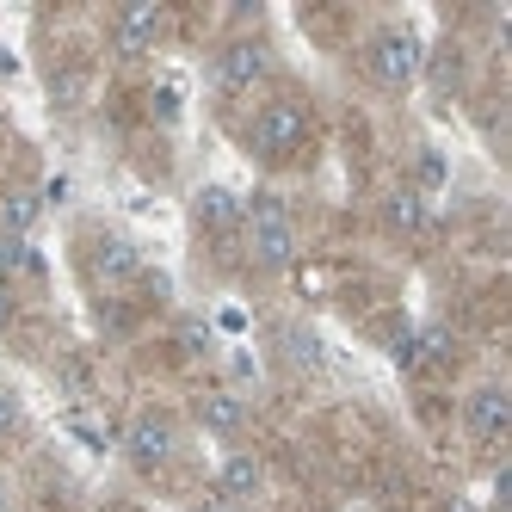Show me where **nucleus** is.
Returning <instances> with one entry per match:
<instances>
[{
  "mask_svg": "<svg viewBox=\"0 0 512 512\" xmlns=\"http://www.w3.org/2000/svg\"><path fill=\"white\" fill-rule=\"evenodd\" d=\"M247 216V247H253V260H260L266 272H284L290 260H297V229H290V216L272 192H260L253 204H241Z\"/></svg>",
  "mask_w": 512,
  "mask_h": 512,
  "instance_id": "f257e3e1",
  "label": "nucleus"
},
{
  "mask_svg": "<svg viewBox=\"0 0 512 512\" xmlns=\"http://www.w3.org/2000/svg\"><path fill=\"white\" fill-rule=\"evenodd\" d=\"M303 142H309L303 99H266V112L253 118V155H260V161H290Z\"/></svg>",
  "mask_w": 512,
  "mask_h": 512,
  "instance_id": "f03ea898",
  "label": "nucleus"
},
{
  "mask_svg": "<svg viewBox=\"0 0 512 512\" xmlns=\"http://www.w3.org/2000/svg\"><path fill=\"white\" fill-rule=\"evenodd\" d=\"M420 68H426V50H420L414 31H377V38H371V75H377L389 93L414 87Z\"/></svg>",
  "mask_w": 512,
  "mask_h": 512,
  "instance_id": "7ed1b4c3",
  "label": "nucleus"
},
{
  "mask_svg": "<svg viewBox=\"0 0 512 512\" xmlns=\"http://www.w3.org/2000/svg\"><path fill=\"white\" fill-rule=\"evenodd\" d=\"M173 420L167 414H136L130 420V432H124V457L142 469V475H155V469H167L173 463Z\"/></svg>",
  "mask_w": 512,
  "mask_h": 512,
  "instance_id": "20e7f679",
  "label": "nucleus"
},
{
  "mask_svg": "<svg viewBox=\"0 0 512 512\" xmlns=\"http://www.w3.org/2000/svg\"><path fill=\"white\" fill-rule=\"evenodd\" d=\"M266 44L260 38H235V44H223V50H216V68H210V75H216V87H223V93H247V87H260L266 81Z\"/></svg>",
  "mask_w": 512,
  "mask_h": 512,
  "instance_id": "39448f33",
  "label": "nucleus"
},
{
  "mask_svg": "<svg viewBox=\"0 0 512 512\" xmlns=\"http://www.w3.org/2000/svg\"><path fill=\"white\" fill-rule=\"evenodd\" d=\"M463 426L482 438V445H500V438L512 432V395L500 383H482V389L463 401Z\"/></svg>",
  "mask_w": 512,
  "mask_h": 512,
  "instance_id": "423d86ee",
  "label": "nucleus"
},
{
  "mask_svg": "<svg viewBox=\"0 0 512 512\" xmlns=\"http://www.w3.org/2000/svg\"><path fill=\"white\" fill-rule=\"evenodd\" d=\"M161 25H167V13L155 7V0H136V7H118V19H112V50H118V56H142V50H155Z\"/></svg>",
  "mask_w": 512,
  "mask_h": 512,
  "instance_id": "0eeeda50",
  "label": "nucleus"
},
{
  "mask_svg": "<svg viewBox=\"0 0 512 512\" xmlns=\"http://www.w3.org/2000/svg\"><path fill=\"white\" fill-rule=\"evenodd\" d=\"M266 494V469H260V457H223V469H216V500L223 506H253Z\"/></svg>",
  "mask_w": 512,
  "mask_h": 512,
  "instance_id": "6e6552de",
  "label": "nucleus"
},
{
  "mask_svg": "<svg viewBox=\"0 0 512 512\" xmlns=\"http://www.w3.org/2000/svg\"><path fill=\"white\" fill-rule=\"evenodd\" d=\"M136 272H142V260H136V247H130V241L105 235V241L93 247V278H99V284H130Z\"/></svg>",
  "mask_w": 512,
  "mask_h": 512,
  "instance_id": "1a4fd4ad",
  "label": "nucleus"
},
{
  "mask_svg": "<svg viewBox=\"0 0 512 512\" xmlns=\"http://www.w3.org/2000/svg\"><path fill=\"white\" fill-rule=\"evenodd\" d=\"M383 223H389L395 235H420V229H426V198H420L414 186L389 192V198H383Z\"/></svg>",
  "mask_w": 512,
  "mask_h": 512,
  "instance_id": "9d476101",
  "label": "nucleus"
},
{
  "mask_svg": "<svg viewBox=\"0 0 512 512\" xmlns=\"http://www.w3.org/2000/svg\"><path fill=\"white\" fill-rule=\"evenodd\" d=\"M235 223H241V198L223 192V186H204V192H198V229H216V235H223V229H235Z\"/></svg>",
  "mask_w": 512,
  "mask_h": 512,
  "instance_id": "9b49d317",
  "label": "nucleus"
},
{
  "mask_svg": "<svg viewBox=\"0 0 512 512\" xmlns=\"http://www.w3.org/2000/svg\"><path fill=\"white\" fill-rule=\"evenodd\" d=\"M198 420H204L210 432H223V438H229V432H241V426H247V408H241V395L216 389V395H204V401H198Z\"/></svg>",
  "mask_w": 512,
  "mask_h": 512,
  "instance_id": "f8f14e48",
  "label": "nucleus"
},
{
  "mask_svg": "<svg viewBox=\"0 0 512 512\" xmlns=\"http://www.w3.org/2000/svg\"><path fill=\"white\" fill-rule=\"evenodd\" d=\"M31 223H38V198H31V192H13L7 204H0V229H7V235H19L25 241V229Z\"/></svg>",
  "mask_w": 512,
  "mask_h": 512,
  "instance_id": "ddd939ff",
  "label": "nucleus"
},
{
  "mask_svg": "<svg viewBox=\"0 0 512 512\" xmlns=\"http://www.w3.org/2000/svg\"><path fill=\"white\" fill-rule=\"evenodd\" d=\"M7 272H31V278L44 272V260L31 253V241H19V235H7V241H0V278H7Z\"/></svg>",
  "mask_w": 512,
  "mask_h": 512,
  "instance_id": "4468645a",
  "label": "nucleus"
},
{
  "mask_svg": "<svg viewBox=\"0 0 512 512\" xmlns=\"http://www.w3.org/2000/svg\"><path fill=\"white\" fill-rule=\"evenodd\" d=\"M284 352H290V364H303V371H315V364H321V340L303 334V327H290V334H284Z\"/></svg>",
  "mask_w": 512,
  "mask_h": 512,
  "instance_id": "2eb2a0df",
  "label": "nucleus"
},
{
  "mask_svg": "<svg viewBox=\"0 0 512 512\" xmlns=\"http://www.w3.org/2000/svg\"><path fill=\"white\" fill-rule=\"evenodd\" d=\"M210 327L204 321H179V352H186V358H210Z\"/></svg>",
  "mask_w": 512,
  "mask_h": 512,
  "instance_id": "dca6fc26",
  "label": "nucleus"
},
{
  "mask_svg": "<svg viewBox=\"0 0 512 512\" xmlns=\"http://www.w3.org/2000/svg\"><path fill=\"white\" fill-rule=\"evenodd\" d=\"M438 186H445V155H438V149H420V186H414V192L426 198V192H438Z\"/></svg>",
  "mask_w": 512,
  "mask_h": 512,
  "instance_id": "f3484780",
  "label": "nucleus"
},
{
  "mask_svg": "<svg viewBox=\"0 0 512 512\" xmlns=\"http://www.w3.org/2000/svg\"><path fill=\"white\" fill-rule=\"evenodd\" d=\"M19 420H25V414H19V401H13V395H0V438L19 432Z\"/></svg>",
  "mask_w": 512,
  "mask_h": 512,
  "instance_id": "a211bd4d",
  "label": "nucleus"
},
{
  "mask_svg": "<svg viewBox=\"0 0 512 512\" xmlns=\"http://www.w3.org/2000/svg\"><path fill=\"white\" fill-rule=\"evenodd\" d=\"M13 321V290H7V278H0V327Z\"/></svg>",
  "mask_w": 512,
  "mask_h": 512,
  "instance_id": "6ab92c4d",
  "label": "nucleus"
},
{
  "mask_svg": "<svg viewBox=\"0 0 512 512\" xmlns=\"http://www.w3.org/2000/svg\"><path fill=\"white\" fill-rule=\"evenodd\" d=\"M445 512H475V506H469V500H451V506H445Z\"/></svg>",
  "mask_w": 512,
  "mask_h": 512,
  "instance_id": "aec40b11",
  "label": "nucleus"
},
{
  "mask_svg": "<svg viewBox=\"0 0 512 512\" xmlns=\"http://www.w3.org/2000/svg\"><path fill=\"white\" fill-rule=\"evenodd\" d=\"M0 506H7V482H0Z\"/></svg>",
  "mask_w": 512,
  "mask_h": 512,
  "instance_id": "412c9836",
  "label": "nucleus"
}]
</instances>
